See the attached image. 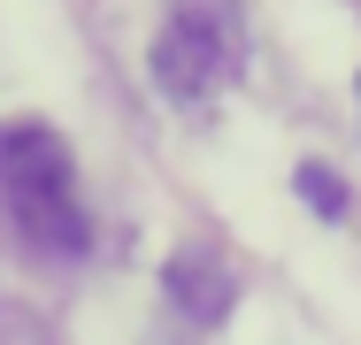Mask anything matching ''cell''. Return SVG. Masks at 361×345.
Returning <instances> with one entry per match:
<instances>
[{"label": "cell", "instance_id": "6da1fadb", "mask_svg": "<svg viewBox=\"0 0 361 345\" xmlns=\"http://www.w3.org/2000/svg\"><path fill=\"white\" fill-rule=\"evenodd\" d=\"M0 207L39 253L70 261L92 246V222L77 200V161L62 131H47V123H0Z\"/></svg>", "mask_w": 361, "mask_h": 345}, {"label": "cell", "instance_id": "7a4b0ae2", "mask_svg": "<svg viewBox=\"0 0 361 345\" xmlns=\"http://www.w3.org/2000/svg\"><path fill=\"white\" fill-rule=\"evenodd\" d=\"M246 62V31H238V0H177L169 23L154 31V84L169 100H208L223 92Z\"/></svg>", "mask_w": 361, "mask_h": 345}, {"label": "cell", "instance_id": "3957f363", "mask_svg": "<svg viewBox=\"0 0 361 345\" xmlns=\"http://www.w3.org/2000/svg\"><path fill=\"white\" fill-rule=\"evenodd\" d=\"M169 299H177L192 322H223V307H231V276H223V261H208V253H177V261H169Z\"/></svg>", "mask_w": 361, "mask_h": 345}, {"label": "cell", "instance_id": "277c9868", "mask_svg": "<svg viewBox=\"0 0 361 345\" xmlns=\"http://www.w3.org/2000/svg\"><path fill=\"white\" fill-rule=\"evenodd\" d=\"M300 192L315 200V215H338V207H346V192H338V177H331L323 161H307V169H300Z\"/></svg>", "mask_w": 361, "mask_h": 345}]
</instances>
